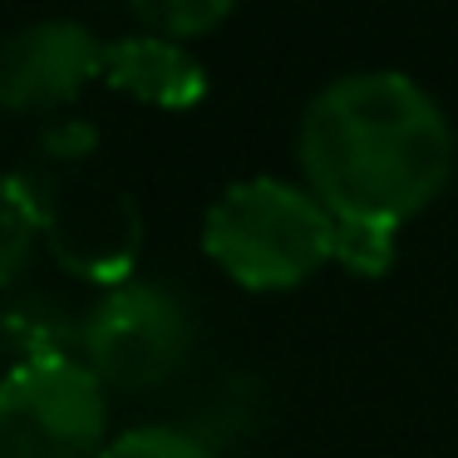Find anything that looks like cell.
I'll use <instances>...</instances> for the list:
<instances>
[{
	"mask_svg": "<svg viewBox=\"0 0 458 458\" xmlns=\"http://www.w3.org/2000/svg\"><path fill=\"white\" fill-rule=\"evenodd\" d=\"M454 123L419 80L355 70L310 94L296 163L330 217L404 227L454 178Z\"/></svg>",
	"mask_w": 458,
	"mask_h": 458,
	"instance_id": "obj_1",
	"label": "cell"
},
{
	"mask_svg": "<svg viewBox=\"0 0 458 458\" xmlns=\"http://www.w3.org/2000/svg\"><path fill=\"white\" fill-rule=\"evenodd\" d=\"M335 217L286 178H242L202 217V251L247 291H291L330 261Z\"/></svg>",
	"mask_w": 458,
	"mask_h": 458,
	"instance_id": "obj_2",
	"label": "cell"
},
{
	"mask_svg": "<svg viewBox=\"0 0 458 458\" xmlns=\"http://www.w3.org/2000/svg\"><path fill=\"white\" fill-rule=\"evenodd\" d=\"M104 434L109 399L84 360L35 355L0 379V458H99Z\"/></svg>",
	"mask_w": 458,
	"mask_h": 458,
	"instance_id": "obj_3",
	"label": "cell"
},
{
	"mask_svg": "<svg viewBox=\"0 0 458 458\" xmlns=\"http://www.w3.org/2000/svg\"><path fill=\"white\" fill-rule=\"evenodd\" d=\"M84 365L119 389H153L192 355L198 320L163 281H123L84 316Z\"/></svg>",
	"mask_w": 458,
	"mask_h": 458,
	"instance_id": "obj_4",
	"label": "cell"
},
{
	"mask_svg": "<svg viewBox=\"0 0 458 458\" xmlns=\"http://www.w3.org/2000/svg\"><path fill=\"white\" fill-rule=\"evenodd\" d=\"M104 74V40L80 21L45 15L15 25L0 40V104L21 114H40L70 104L84 84Z\"/></svg>",
	"mask_w": 458,
	"mask_h": 458,
	"instance_id": "obj_5",
	"label": "cell"
},
{
	"mask_svg": "<svg viewBox=\"0 0 458 458\" xmlns=\"http://www.w3.org/2000/svg\"><path fill=\"white\" fill-rule=\"evenodd\" d=\"M104 80L129 99L158 109H192L208 94V64L163 35H119L104 40Z\"/></svg>",
	"mask_w": 458,
	"mask_h": 458,
	"instance_id": "obj_6",
	"label": "cell"
},
{
	"mask_svg": "<svg viewBox=\"0 0 458 458\" xmlns=\"http://www.w3.org/2000/svg\"><path fill=\"white\" fill-rule=\"evenodd\" d=\"M45 227V208L25 178H0V286H11L25 267L35 237Z\"/></svg>",
	"mask_w": 458,
	"mask_h": 458,
	"instance_id": "obj_7",
	"label": "cell"
},
{
	"mask_svg": "<svg viewBox=\"0 0 458 458\" xmlns=\"http://www.w3.org/2000/svg\"><path fill=\"white\" fill-rule=\"evenodd\" d=\"M394 232L385 222H360V217H335V242L330 261H340L355 276H385L394 267Z\"/></svg>",
	"mask_w": 458,
	"mask_h": 458,
	"instance_id": "obj_8",
	"label": "cell"
},
{
	"mask_svg": "<svg viewBox=\"0 0 458 458\" xmlns=\"http://www.w3.org/2000/svg\"><path fill=\"white\" fill-rule=\"evenodd\" d=\"M232 5L237 0H129V11L143 25H153L163 40H192V35L217 30L232 15Z\"/></svg>",
	"mask_w": 458,
	"mask_h": 458,
	"instance_id": "obj_9",
	"label": "cell"
},
{
	"mask_svg": "<svg viewBox=\"0 0 458 458\" xmlns=\"http://www.w3.org/2000/svg\"><path fill=\"white\" fill-rule=\"evenodd\" d=\"M99 458H217L198 434L188 428H173V424H143V428H129V434L109 438Z\"/></svg>",
	"mask_w": 458,
	"mask_h": 458,
	"instance_id": "obj_10",
	"label": "cell"
}]
</instances>
